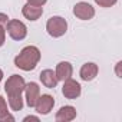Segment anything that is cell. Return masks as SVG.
Returning <instances> with one entry per match:
<instances>
[{"label": "cell", "mask_w": 122, "mask_h": 122, "mask_svg": "<svg viewBox=\"0 0 122 122\" xmlns=\"http://www.w3.org/2000/svg\"><path fill=\"white\" fill-rule=\"evenodd\" d=\"M73 15L81 20H89L95 16V9L86 2H79L73 7Z\"/></svg>", "instance_id": "8992f818"}, {"label": "cell", "mask_w": 122, "mask_h": 122, "mask_svg": "<svg viewBox=\"0 0 122 122\" xmlns=\"http://www.w3.org/2000/svg\"><path fill=\"white\" fill-rule=\"evenodd\" d=\"M3 121H15V116L9 113L7 103L3 99V96L0 95V122H3Z\"/></svg>", "instance_id": "5bb4252c"}, {"label": "cell", "mask_w": 122, "mask_h": 122, "mask_svg": "<svg viewBox=\"0 0 122 122\" xmlns=\"http://www.w3.org/2000/svg\"><path fill=\"white\" fill-rule=\"evenodd\" d=\"M53 105H55V99L53 96L50 95H39L36 103H35V109L37 113H42V115H47L52 109H53Z\"/></svg>", "instance_id": "52a82bcc"}, {"label": "cell", "mask_w": 122, "mask_h": 122, "mask_svg": "<svg viewBox=\"0 0 122 122\" xmlns=\"http://www.w3.org/2000/svg\"><path fill=\"white\" fill-rule=\"evenodd\" d=\"M95 3L101 7H112L116 3V0H95Z\"/></svg>", "instance_id": "2e32d148"}, {"label": "cell", "mask_w": 122, "mask_h": 122, "mask_svg": "<svg viewBox=\"0 0 122 122\" xmlns=\"http://www.w3.org/2000/svg\"><path fill=\"white\" fill-rule=\"evenodd\" d=\"M22 13H23V16H25L26 19L35 22V20H37V19L42 16V13H43V7H42V6H35V5L27 3V5L23 6Z\"/></svg>", "instance_id": "7c38bea8"}, {"label": "cell", "mask_w": 122, "mask_h": 122, "mask_svg": "<svg viewBox=\"0 0 122 122\" xmlns=\"http://www.w3.org/2000/svg\"><path fill=\"white\" fill-rule=\"evenodd\" d=\"M75 118H76V109L71 105L62 106L55 116V119L57 122H69V121H73Z\"/></svg>", "instance_id": "30bf717a"}, {"label": "cell", "mask_w": 122, "mask_h": 122, "mask_svg": "<svg viewBox=\"0 0 122 122\" xmlns=\"http://www.w3.org/2000/svg\"><path fill=\"white\" fill-rule=\"evenodd\" d=\"M2 78H3V71L0 69V82H2Z\"/></svg>", "instance_id": "44dd1931"}, {"label": "cell", "mask_w": 122, "mask_h": 122, "mask_svg": "<svg viewBox=\"0 0 122 122\" xmlns=\"http://www.w3.org/2000/svg\"><path fill=\"white\" fill-rule=\"evenodd\" d=\"M39 78H40L42 83H43L46 88H49V89L56 88V85H57V82H59L57 78H56V75H55V72H53L52 69H45V71H42L40 75H39Z\"/></svg>", "instance_id": "4fadbf2b"}, {"label": "cell", "mask_w": 122, "mask_h": 122, "mask_svg": "<svg viewBox=\"0 0 122 122\" xmlns=\"http://www.w3.org/2000/svg\"><path fill=\"white\" fill-rule=\"evenodd\" d=\"M9 22V17H7V15H5V13H0V26H6V23Z\"/></svg>", "instance_id": "ac0fdd59"}, {"label": "cell", "mask_w": 122, "mask_h": 122, "mask_svg": "<svg viewBox=\"0 0 122 122\" xmlns=\"http://www.w3.org/2000/svg\"><path fill=\"white\" fill-rule=\"evenodd\" d=\"M6 42V27L0 26V47H2Z\"/></svg>", "instance_id": "e0dca14e"}, {"label": "cell", "mask_w": 122, "mask_h": 122, "mask_svg": "<svg viewBox=\"0 0 122 122\" xmlns=\"http://www.w3.org/2000/svg\"><path fill=\"white\" fill-rule=\"evenodd\" d=\"M81 85L79 82L73 81L72 78L66 79L65 83H63V88H62V93L66 99H76L81 96Z\"/></svg>", "instance_id": "5b68a950"}, {"label": "cell", "mask_w": 122, "mask_h": 122, "mask_svg": "<svg viewBox=\"0 0 122 122\" xmlns=\"http://www.w3.org/2000/svg\"><path fill=\"white\" fill-rule=\"evenodd\" d=\"M23 121H25V122H27V121H36V122H37V121H39V118H37V116H32V115H30V116H26Z\"/></svg>", "instance_id": "ffe728a7"}, {"label": "cell", "mask_w": 122, "mask_h": 122, "mask_svg": "<svg viewBox=\"0 0 122 122\" xmlns=\"http://www.w3.org/2000/svg\"><path fill=\"white\" fill-rule=\"evenodd\" d=\"M25 88H26V82L20 75H12L5 83V91L9 98L22 96V92H25Z\"/></svg>", "instance_id": "7a4b0ae2"}, {"label": "cell", "mask_w": 122, "mask_h": 122, "mask_svg": "<svg viewBox=\"0 0 122 122\" xmlns=\"http://www.w3.org/2000/svg\"><path fill=\"white\" fill-rule=\"evenodd\" d=\"M98 72H99L98 65L89 62V63H85V65L81 68L79 75H81V79H82V81H85V82H91V81H93V79L96 78Z\"/></svg>", "instance_id": "9c48e42d"}, {"label": "cell", "mask_w": 122, "mask_h": 122, "mask_svg": "<svg viewBox=\"0 0 122 122\" xmlns=\"http://www.w3.org/2000/svg\"><path fill=\"white\" fill-rule=\"evenodd\" d=\"M25 92H26V102H27V106L29 108H35V103L40 95V89H39V85L35 83V82H30L26 85L25 88Z\"/></svg>", "instance_id": "ba28073f"}, {"label": "cell", "mask_w": 122, "mask_h": 122, "mask_svg": "<svg viewBox=\"0 0 122 122\" xmlns=\"http://www.w3.org/2000/svg\"><path fill=\"white\" fill-rule=\"evenodd\" d=\"M46 30L52 37H60L63 36L68 30V22L60 17V16H53L47 20L46 23Z\"/></svg>", "instance_id": "3957f363"}, {"label": "cell", "mask_w": 122, "mask_h": 122, "mask_svg": "<svg viewBox=\"0 0 122 122\" xmlns=\"http://www.w3.org/2000/svg\"><path fill=\"white\" fill-rule=\"evenodd\" d=\"M40 60V50L36 46H26L15 57V66L22 71H33Z\"/></svg>", "instance_id": "6da1fadb"}, {"label": "cell", "mask_w": 122, "mask_h": 122, "mask_svg": "<svg viewBox=\"0 0 122 122\" xmlns=\"http://www.w3.org/2000/svg\"><path fill=\"white\" fill-rule=\"evenodd\" d=\"M6 30L9 33V36L13 39V40H23L27 35V27L23 22L20 20H16V19H12L6 23Z\"/></svg>", "instance_id": "277c9868"}, {"label": "cell", "mask_w": 122, "mask_h": 122, "mask_svg": "<svg viewBox=\"0 0 122 122\" xmlns=\"http://www.w3.org/2000/svg\"><path fill=\"white\" fill-rule=\"evenodd\" d=\"M72 73H73V68H72V65L69 62H60V63H57L56 72H55L57 81H63L65 82L66 79H69L72 76Z\"/></svg>", "instance_id": "8fae6325"}, {"label": "cell", "mask_w": 122, "mask_h": 122, "mask_svg": "<svg viewBox=\"0 0 122 122\" xmlns=\"http://www.w3.org/2000/svg\"><path fill=\"white\" fill-rule=\"evenodd\" d=\"M9 106H10L12 111H22V108H23V99H22V96L9 98Z\"/></svg>", "instance_id": "9a60e30c"}, {"label": "cell", "mask_w": 122, "mask_h": 122, "mask_svg": "<svg viewBox=\"0 0 122 122\" xmlns=\"http://www.w3.org/2000/svg\"><path fill=\"white\" fill-rule=\"evenodd\" d=\"M47 0H27V3L30 5H35V6H43Z\"/></svg>", "instance_id": "d6986e66"}]
</instances>
